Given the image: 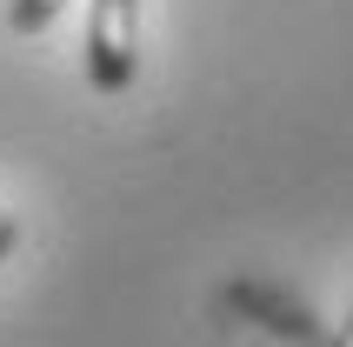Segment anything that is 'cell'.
Returning a JSON list of instances; mask_svg holds the SVG:
<instances>
[{
	"instance_id": "cell-4",
	"label": "cell",
	"mask_w": 353,
	"mask_h": 347,
	"mask_svg": "<svg viewBox=\"0 0 353 347\" xmlns=\"http://www.w3.org/2000/svg\"><path fill=\"white\" fill-rule=\"evenodd\" d=\"M334 347H353V314H347V328L334 334Z\"/></svg>"
},
{
	"instance_id": "cell-2",
	"label": "cell",
	"mask_w": 353,
	"mask_h": 347,
	"mask_svg": "<svg viewBox=\"0 0 353 347\" xmlns=\"http://www.w3.org/2000/svg\"><path fill=\"white\" fill-rule=\"evenodd\" d=\"M60 7H67V0H14V7H7V20H14V34H40Z\"/></svg>"
},
{
	"instance_id": "cell-1",
	"label": "cell",
	"mask_w": 353,
	"mask_h": 347,
	"mask_svg": "<svg viewBox=\"0 0 353 347\" xmlns=\"http://www.w3.org/2000/svg\"><path fill=\"white\" fill-rule=\"evenodd\" d=\"M140 0H94L87 14V74L100 94H127L140 67Z\"/></svg>"
},
{
	"instance_id": "cell-3",
	"label": "cell",
	"mask_w": 353,
	"mask_h": 347,
	"mask_svg": "<svg viewBox=\"0 0 353 347\" xmlns=\"http://www.w3.org/2000/svg\"><path fill=\"white\" fill-rule=\"evenodd\" d=\"M14 247V221H7V214H0V254Z\"/></svg>"
}]
</instances>
